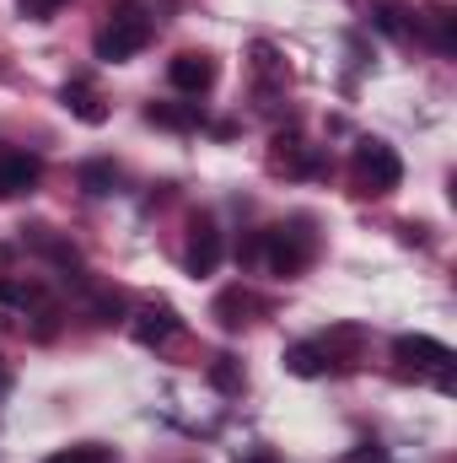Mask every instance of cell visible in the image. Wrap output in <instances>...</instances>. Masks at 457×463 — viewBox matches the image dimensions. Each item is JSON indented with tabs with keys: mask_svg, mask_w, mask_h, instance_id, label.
Segmentation results:
<instances>
[{
	"mask_svg": "<svg viewBox=\"0 0 457 463\" xmlns=\"http://www.w3.org/2000/svg\"><path fill=\"white\" fill-rule=\"evenodd\" d=\"M151 33H156V22L145 16V5H135V0H118L114 11H108V22L98 27V60H108V65H124V60H135L145 43H151Z\"/></svg>",
	"mask_w": 457,
	"mask_h": 463,
	"instance_id": "1",
	"label": "cell"
},
{
	"mask_svg": "<svg viewBox=\"0 0 457 463\" xmlns=\"http://www.w3.org/2000/svg\"><path fill=\"white\" fill-rule=\"evenodd\" d=\"M258 259H264V264H269V275H280V280L302 275V269L312 264V232H307V222L258 232Z\"/></svg>",
	"mask_w": 457,
	"mask_h": 463,
	"instance_id": "2",
	"label": "cell"
},
{
	"mask_svg": "<svg viewBox=\"0 0 457 463\" xmlns=\"http://www.w3.org/2000/svg\"><path fill=\"white\" fill-rule=\"evenodd\" d=\"M355 173H360V194H393L404 184V162L387 140H360L355 146Z\"/></svg>",
	"mask_w": 457,
	"mask_h": 463,
	"instance_id": "3",
	"label": "cell"
},
{
	"mask_svg": "<svg viewBox=\"0 0 457 463\" xmlns=\"http://www.w3.org/2000/svg\"><path fill=\"white\" fill-rule=\"evenodd\" d=\"M167 81L178 87V92H189V98H205L210 87H216V60L210 54H178L173 65H167Z\"/></svg>",
	"mask_w": 457,
	"mask_h": 463,
	"instance_id": "4",
	"label": "cell"
},
{
	"mask_svg": "<svg viewBox=\"0 0 457 463\" xmlns=\"http://www.w3.org/2000/svg\"><path fill=\"white\" fill-rule=\"evenodd\" d=\"M43 178V162L27 156V151H0V200H16V194H33Z\"/></svg>",
	"mask_w": 457,
	"mask_h": 463,
	"instance_id": "5",
	"label": "cell"
},
{
	"mask_svg": "<svg viewBox=\"0 0 457 463\" xmlns=\"http://www.w3.org/2000/svg\"><path fill=\"white\" fill-rule=\"evenodd\" d=\"M393 355H398V366H409V372H425V366H447V361H452V350L442 345V340H431V335H398V340H393Z\"/></svg>",
	"mask_w": 457,
	"mask_h": 463,
	"instance_id": "6",
	"label": "cell"
},
{
	"mask_svg": "<svg viewBox=\"0 0 457 463\" xmlns=\"http://www.w3.org/2000/svg\"><path fill=\"white\" fill-rule=\"evenodd\" d=\"M221 232H216V222L210 216H194V242H189V269L194 275H216L221 269Z\"/></svg>",
	"mask_w": 457,
	"mask_h": 463,
	"instance_id": "7",
	"label": "cell"
},
{
	"mask_svg": "<svg viewBox=\"0 0 457 463\" xmlns=\"http://www.w3.org/2000/svg\"><path fill=\"white\" fill-rule=\"evenodd\" d=\"M178 329H183V318H178L173 307H140V313H135V340H140V345H151V350L167 345Z\"/></svg>",
	"mask_w": 457,
	"mask_h": 463,
	"instance_id": "8",
	"label": "cell"
},
{
	"mask_svg": "<svg viewBox=\"0 0 457 463\" xmlns=\"http://www.w3.org/2000/svg\"><path fill=\"white\" fill-rule=\"evenodd\" d=\"M275 167L280 173H323V156L312 146H302L296 135H280L275 140Z\"/></svg>",
	"mask_w": 457,
	"mask_h": 463,
	"instance_id": "9",
	"label": "cell"
},
{
	"mask_svg": "<svg viewBox=\"0 0 457 463\" xmlns=\"http://www.w3.org/2000/svg\"><path fill=\"white\" fill-rule=\"evenodd\" d=\"M65 109L81 118V124H103V118H108V103H103L87 81H70V87H65Z\"/></svg>",
	"mask_w": 457,
	"mask_h": 463,
	"instance_id": "10",
	"label": "cell"
},
{
	"mask_svg": "<svg viewBox=\"0 0 457 463\" xmlns=\"http://www.w3.org/2000/svg\"><path fill=\"white\" fill-rule=\"evenodd\" d=\"M285 366H291L296 377H318V372H329V345H312V340H302V345L285 350Z\"/></svg>",
	"mask_w": 457,
	"mask_h": 463,
	"instance_id": "11",
	"label": "cell"
},
{
	"mask_svg": "<svg viewBox=\"0 0 457 463\" xmlns=\"http://www.w3.org/2000/svg\"><path fill=\"white\" fill-rule=\"evenodd\" d=\"M247 313H253V297L242 291V286H231L216 297V318H221V329H242L247 324Z\"/></svg>",
	"mask_w": 457,
	"mask_h": 463,
	"instance_id": "12",
	"label": "cell"
},
{
	"mask_svg": "<svg viewBox=\"0 0 457 463\" xmlns=\"http://www.w3.org/2000/svg\"><path fill=\"white\" fill-rule=\"evenodd\" d=\"M76 178H81V189H87V194H114V189H118V167H114V162H81V173H76Z\"/></svg>",
	"mask_w": 457,
	"mask_h": 463,
	"instance_id": "13",
	"label": "cell"
},
{
	"mask_svg": "<svg viewBox=\"0 0 457 463\" xmlns=\"http://www.w3.org/2000/svg\"><path fill=\"white\" fill-rule=\"evenodd\" d=\"M151 124H167V129H194L200 124V109H173V103H151L145 109Z\"/></svg>",
	"mask_w": 457,
	"mask_h": 463,
	"instance_id": "14",
	"label": "cell"
},
{
	"mask_svg": "<svg viewBox=\"0 0 457 463\" xmlns=\"http://www.w3.org/2000/svg\"><path fill=\"white\" fill-rule=\"evenodd\" d=\"M210 383H216L221 393H242V366H237L231 355H216V361H210Z\"/></svg>",
	"mask_w": 457,
	"mask_h": 463,
	"instance_id": "15",
	"label": "cell"
},
{
	"mask_svg": "<svg viewBox=\"0 0 457 463\" xmlns=\"http://www.w3.org/2000/svg\"><path fill=\"white\" fill-rule=\"evenodd\" d=\"M43 463H114V453L108 448H65V453H54Z\"/></svg>",
	"mask_w": 457,
	"mask_h": 463,
	"instance_id": "16",
	"label": "cell"
},
{
	"mask_svg": "<svg viewBox=\"0 0 457 463\" xmlns=\"http://www.w3.org/2000/svg\"><path fill=\"white\" fill-rule=\"evenodd\" d=\"M60 5H65V0H22V11H27L33 22H49V16H54Z\"/></svg>",
	"mask_w": 457,
	"mask_h": 463,
	"instance_id": "17",
	"label": "cell"
}]
</instances>
